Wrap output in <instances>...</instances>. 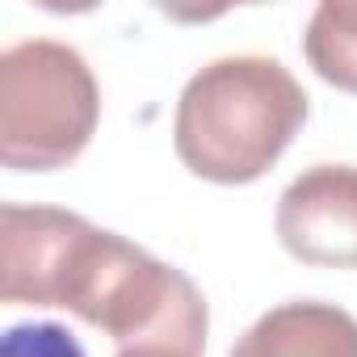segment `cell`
I'll return each instance as SVG.
<instances>
[{
	"mask_svg": "<svg viewBox=\"0 0 357 357\" xmlns=\"http://www.w3.org/2000/svg\"><path fill=\"white\" fill-rule=\"evenodd\" d=\"M101 118L89 59L55 38H22L0 55V164L55 172L72 164Z\"/></svg>",
	"mask_w": 357,
	"mask_h": 357,
	"instance_id": "3",
	"label": "cell"
},
{
	"mask_svg": "<svg viewBox=\"0 0 357 357\" xmlns=\"http://www.w3.org/2000/svg\"><path fill=\"white\" fill-rule=\"evenodd\" d=\"M282 248L315 269H357V164H311L278 198Z\"/></svg>",
	"mask_w": 357,
	"mask_h": 357,
	"instance_id": "4",
	"label": "cell"
},
{
	"mask_svg": "<svg viewBox=\"0 0 357 357\" xmlns=\"http://www.w3.org/2000/svg\"><path fill=\"white\" fill-rule=\"evenodd\" d=\"M231 357H357V319L319 298H290L265 311Z\"/></svg>",
	"mask_w": 357,
	"mask_h": 357,
	"instance_id": "5",
	"label": "cell"
},
{
	"mask_svg": "<svg viewBox=\"0 0 357 357\" xmlns=\"http://www.w3.org/2000/svg\"><path fill=\"white\" fill-rule=\"evenodd\" d=\"M307 122V93L282 59L223 55L190 76L172 114L181 164L215 185L265 176Z\"/></svg>",
	"mask_w": 357,
	"mask_h": 357,
	"instance_id": "2",
	"label": "cell"
},
{
	"mask_svg": "<svg viewBox=\"0 0 357 357\" xmlns=\"http://www.w3.org/2000/svg\"><path fill=\"white\" fill-rule=\"evenodd\" d=\"M0 357H84V349L63 324H13L5 328Z\"/></svg>",
	"mask_w": 357,
	"mask_h": 357,
	"instance_id": "7",
	"label": "cell"
},
{
	"mask_svg": "<svg viewBox=\"0 0 357 357\" xmlns=\"http://www.w3.org/2000/svg\"><path fill=\"white\" fill-rule=\"evenodd\" d=\"M303 55L319 80H328L332 89L357 93V5L353 0L315 5L303 34Z\"/></svg>",
	"mask_w": 357,
	"mask_h": 357,
	"instance_id": "6",
	"label": "cell"
},
{
	"mask_svg": "<svg viewBox=\"0 0 357 357\" xmlns=\"http://www.w3.org/2000/svg\"><path fill=\"white\" fill-rule=\"evenodd\" d=\"M118 357H151V353H130V349H118Z\"/></svg>",
	"mask_w": 357,
	"mask_h": 357,
	"instance_id": "8",
	"label": "cell"
},
{
	"mask_svg": "<svg viewBox=\"0 0 357 357\" xmlns=\"http://www.w3.org/2000/svg\"><path fill=\"white\" fill-rule=\"evenodd\" d=\"M0 298L63 307L151 357H202L211 328L202 290L176 265L59 206H0Z\"/></svg>",
	"mask_w": 357,
	"mask_h": 357,
	"instance_id": "1",
	"label": "cell"
}]
</instances>
